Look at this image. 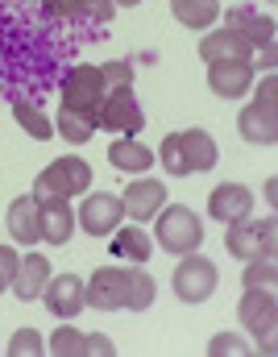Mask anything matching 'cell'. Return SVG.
I'll return each mask as SVG.
<instances>
[{
    "mask_svg": "<svg viewBox=\"0 0 278 357\" xmlns=\"http://www.w3.org/2000/svg\"><path fill=\"white\" fill-rule=\"evenodd\" d=\"M92 187V167L84 162V158H54L38 183H33V199L42 204V199H75V195H84Z\"/></svg>",
    "mask_w": 278,
    "mask_h": 357,
    "instance_id": "cell-2",
    "label": "cell"
},
{
    "mask_svg": "<svg viewBox=\"0 0 278 357\" xmlns=\"http://www.w3.org/2000/svg\"><path fill=\"white\" fill-rule=\"evenodd\" d=\"M158 158H162V171H167V175H175V178L191 175V171H187V162H183V150H179V133H171V137L162 142Z\"/></svg>",
    "mask_w": 278,
    "mask_h": 357,
    "instance_id": "cell-30",
    "label": "cell"
},
{
    "mask_svg": "<svg viewBox=\"0 0 278 357\" xmlns=\"http://www.w3.org/2000/svg\"><path fill=\"white\" fill-rule=\"evenodd\" d=\"M84 299L95 312H121L129 299V270L125 266H100L92 282H84Z\"/></svg>",
    "mask_w": 278,
    "mask_h": 357,
    "instance_id": "cell-7",
    "label": "cell"
},
{
    "mask_svg": "<svg viewBox=\"0 0 278 357\" xmlns=\"http://www.w3.org/2000/svg\"><path fill=\"white\" fill-rule=\"evenodd\" d=\"M8 233H13V241H21V245L42 241V208H38L33 195H21V199L8 204Z\"/></svg>",
    "mask_w": 278,
    "mask_h": 357,
    "instance_id": "cell-17",
    "label": "cell"
},
{
    "mask_svg": "<svg viewBox=\"0 0 278 357\" xmlns=\"http://www.w3.org/2000/svg\"><path fill=\"white\" fill-rule=\"evenodd\" d=\"M13 116H17V125H21L33 142H50V137H54V129H50V121H46V112H42V108H33V104L17 100V104H13Z\"/></svg>",
    "mask_w": 278,
    "mask_h": 357,
    "instance_id": "cell-26",
    "label": "cell"
},
{
    "mask_svg": "<svg viewBox=\"0 0 278 357\" xmlns=\"http://www.w3.org/2000/svg\"><path fill=\"white\" fill-rule=\"evenodd\" d=\"M171 13L187 29H208L220 17V0H171Z\"/></svg>",
    "mask_w": 278,
    "mask_h": 357,
    "instance_id": "cell-23",
    "label": "cell"
},
{
    "mask_svg": "<svg viewBox=\"0 0 278 357\" xmlns=\"http://www.w3.org/2000/svg\"><path fill=\"white\" fill-rule=\"evenodd\" d=\"M254 84V63H208V88L220 100H241Z\"/></svg>",
    "mask_w": 278,
    "mask_h": 357,
    "instance_id": "cell-15",
    "label": "cell"
},
{
    "mask_svg": "<svg viewBox=\"0 0 278 357\" xmlns=\"http://www.w3.org/2000/svg\"><path fill=\"white\" fill-rule=\"evenodd\" d=\"M224 29L241 33L254 50H275V21H270V17H262V13H249V8H229Z\"/></svg>",
    "mask_w": 278,
    "mask_h": 357,
    "instance_id": "cell-16",
    "label": "cell"
},
{
    "mask_svg": "<svg viewBox=\"0 0 278 357\" xmlns=\"http://www.w3.org/2000/svg\"><path fill=\"white\" fill-rule=\"evenodd\" d=\"M59 133H63V142H71V146H84V142H92L95 121H92V116H79V112H67V108H59Z\"/></svg>",
    "mask_w": 278,
    "mask_h": 357,
    "instance_id": "cell-28",
    "label": "cell"
},
{
    "mask_svg": "<svg viewBox=\"0 0 278 357\" xmlns=\"http://www.w3.org/2000/svg\"><path fill=\"white\" fill-rule=\"evenodd\" d=\"M199 59L203 63H249L254 46L241 33H233V29H216V33L199 38Z\"/></svg>",
    "mask_w": 278,
    "mask_h": 357,
    "instance_id": "cell-12",
    "label": "cell"
},
{
    "mask_svg": "<svg viewBox=\"0 0 278 357\" xmlns=\"http://www.w3.org/2000/svg\"><path fill=\"white\" fill-rule=\"evenodd\" d=\"M208 354L220 357V354H249V345L241 341V337H233V333H220V337H212V345H208Z\"/></svg>",
    "mask_w": 278,
    "mask_h": 357,
    "instance_id": "cell-33",
    "label": "cell"
},
{
    "mask_svg": "<svg viewBox=\"0 0 278 357\" xmlns=\"http://www.w3.org/2000/svg\"><path fill=\"white\" fill-rule=\"evenodd\" d=\"M54 357H84L88 354V333H79V328H71L67 320H63V328L50 337V345H46Z\"/></svg>",
    "mask_w": 278,
    "mask_h": 357,
    "instance_id": "cell-27",
    "label": "cell"
},
{
    "mask_svg": "<svg viewBox=\"0 0 278 357\" xmlns=\"http://www.w3.org/2000/svg\"><path fill=\"white\" fill-rule=\"evenodd\" d=\"M150 254H154V237H150L146 229H137V225H129V229L116 225V229H112V258L133 262V266H146Z\"/></svg>",
    "mask_w": 278,
    "mask_h": 357,
    "instance_id": "cell-20",
    "label": "cell"
},
{
    "mask_svg": "<svg viewBox=\"0 0 278 357\" xmlns=\"http://www.w3.org/2000/svg\"><path fill=\"white\" fill-rule=\"evenodd\" d=\"M171 287H175V295H179L183 303H203V299H212V291H216V266H212L203 254H183V262L175 266Z\"/></svg>",
    "mask_w": 278,
    "mask_h": 357,
    "instance_id": "cell-6",
    "label": "cell"
},
{
    "mask_svg": "<svg viewBox=\"0 0 278 357\" xmlns=\"http://www.w3.org/2000/svg\"><path fill=\"white\" fill-rule=\"evenodd\" d=\"M237 133H241L249 146H275L278 142V108L254 100L249 108H241V116H237Z\"/></svg>",
    "mask_w": 278,
    "mask_h": 357,
    "instance_id": "cell-13",
    "label": "cell"
},
{
    "mask_svg": "<svg viewBox=\"0 0 278 357\" xmlns=\"http://www.w3.org/2000/svg\"><path fill=\"white\" fill-rule=\"evenodd\" d=\"M112 4H129V8H133V4H141V0H112Z\"/></svg>",
    "mask_w": 278,
    "mask_h": 357,
    "instance_id": "cell-37",
    "label": "cell"
},
{
    "mask_svg": "<svg viewBox=\"0 0 278 357\" xmlns=\"http://www.w3.org/2000/svg\"><path fill=\"white\" fill-rule=\"evenodd\" d=\"M162 199H167L162 178H133L129 191L121 195V204H125V212H129L133 220H154V216L162 212Z\"/></svg>",
    "mask_w": 278,
    "mask_h": 357,
    "instance_id": "cell-14",
    "label": "cell"
},
{
    "mask_svg": "<svg viewBox=\"0 0 278 357\" xmlns=\"http://www.w3.org/2000/svg\"><path fill=\"white\" fill-rule=\"evenodd\" d=\"M154 220H158V225H154V241H158L167 254L183 258V254H195V250L203 245V225H199V216H195L187 204L162 208Z\"/></svg>",
    "mask_w": 278,
    "mask_h": 357,
    "instance_id": "cell-1",
    "label": "cell"
},
{
    "mask_svg": "<svg viewBox=\"0 0 278 357\" xmlns=\"http://www.w3.org/2000/svg\"><path fill=\"white\" fill-rule=\"evenodd\" d=\"M42 241L50 245H67L71 233H75V212L67 199H42Z\"/></svg>",
    "mask_w": 278,
    "mask_h": 357,
    "instance_id": "cell-19",
    "label": "cell"
},
{
    "mask_svg": "<svg viewBox=\"0 0 278 357\" xmlns=\"http://www.w3.org/2000/svg\"><path fill=\"white\" fill-rule=\"evenodd\" d=\"M95 125H100V129H112V133H125V137L141 133L146 112L137 108L133 84H129V88H108L104 91V104H100V112H95Z\"/></svg>",
    "mask_w": 278,
    "mask_h": 357,
    "instance_id": "cell-5",
    "label": "cell"
},
{
    "mask_svg": "<svg viewBox=\"0 0 278 357\" xmlns=\"http://www.w3.org/2000/svg\"><path fill=\"white\" fill-rule=\"evenodd\" d=\"M42 349H46V341L33 328H17L13 341H8V357H38Z\"/></svg>",
    "mask_w": 278,
    "mask_h": 357,
    "instance_id": "cell-31",
    "label": "cell"
},
{
    "mask_svg": "<svg viewBox=\"0 0 278 357\" xmlns=\"http://www.w3.org/2000/svg\"><path fill=\"white\" fill-rule=\"evenodd\" d=\"M42 4L59 17H95V21H108L116 13L112 0H42Z\"/></svg>",
    "mask_w": 278,
    "mask_h": 357,
    "instance_id": "cell-24",
    "label": "cell"
},
{
    "mask_svg": "<svg viewBox=\"0 0 278 357\" xmlns=\"http://www.w3.org/2000/svg\"><path fill=\"white\" fill-rule=\"evenodd\" d=\"M50 282V258H42V254H25L21 262H17V274H13V295L17 299H42V287Z\"/></svg>",
    "mask_w": 278,
    "mask_h": 357,
    "instance_id": "cell-18",
    "label": "cell"
},
{
    "mask_svg": "<svg viewBox=\"0 0 278 357\" xmlns=\"http://www.w3.org/2000/svg\"><path fill=\"white\" fill-rule=\"evenodd\" d=\"M154 295H158V282H154V274L141 266L129 270V299H125V307L129 312H146L150 303H154Z\"/></svg>",
    "mask_w": 278,
    "mask_h": 357,
    "instance_id": "cell-25",
    "label": "cell"
},
{
    "mask_svg": "<svg viewBox=\"0 0 278 357\" xmlns=\"http://www.w3.org/2000/svg\"><path fill=\"white\" fill-rule=\"evenodd\" d=\"M179 150H183L187 171H212L216 158H220L212 133H203V129H183V133H179Z\"/></svg>",
    "mask_w": 278,
    "mask_h": 357,
    "instance_id": "cell-21",
    "label": "cell"
},
{
    "mask_svg": "<svg viewBox=\"0 0 278 357\" xmlns=\"http://www.w3.org/2000/svg\"><path fill=\"white\" fill-rule=\"evenodd\" d=\"M275 241H278V220L266 216V220H233L229 233H224V250L241 262L249 258H275Z\"/></svg>",
    "mask_w": 278,
    "mask_h": 357,
    "instance_id": "cell-3",
    "label": "cell"
},
{
    "mask_svg": "<svg viewBox=\"0 0 278 357\" xmlns=\"http://www.w3.org/2000/svg\"><path fill=\"white\" fill-rule=\"evenodd\" d=\"M88 354L112 357V354H116V345H112V341H108V337H100V333H95V337H88Z\"/></svg>",
    "mask_w": 278,
    "mask_h": 357,
    "instance_id": "cell-36",
    "label": "cell"
},
{
    "mask_svg": "<svg viewBox=\"0 0 278 357\" xmlns=\"http://www.w3.org/2000/svg\"><path fill=\"white\" fill-rule=\"evenodd\" d=\"M258 104L278 108V79H275V75H266V79H262V88H258Z\"/></svg>",
    "mask_w": 278,
    "mask_h": 357,
    "instance_id": "cell-35",
    "label": "cell"
},
{
    "mask_svg": "<svg viewBox=\"0 0 278 357\" xmlns=\"http://www.w3.org/2000/svg\"><path fill=\"white\" fill-rule=\"evenodd\" d=\"M121 220H125V204H121V195H112V191H92V195L84 199V208H79V225H84L92 237H108Z\"/></svg>",
    "mask_w": 278,
    "mask_h": 357,
    "instance_id": "cell-10",
    "label": "cell"
},
{
    "mask_svg": "<svg viewBox=\"0 0 278 357\" xmlns=\"http://www.w3.org/2000/svg\"><path fill=\"white\" fill-rule=\"evenodd\" d=\"M275 278H278L275 258H249V266L241 270V282L245 287H275Z\"/></svg>",
    "mask_w": 278,
    "mask_h": 357,
    "instance_id": "cell-29",
    "label": "cell"
},
{
    "mask_svg": "<svg viewBox=\"0 0 278 357\" xmlns=\"http://www.w3.org/2000/svg\"><path fill=\"white\" fill-rule=\"evenodd\" d=\"M17 262H21V254H17L13 245H0V291H8V287H13Z\"/></svg>",
    "mask_w": 278,
    "mask_h": 357,
    "instance_id": "cell-34",
    "label": "cell"
},
{
    "mask_svg": "<svg viewBox=\"0 0 278 357\" xmlns=\"http://www.w3.org/2000/svg\"><path fill=\"white\" fill-rule=\"evenodd\" d=\"M104 91H108V84H104L100 67L79 63V67H71L67 79H63V108L95 121V112H100V104H104Z\"/></svg>",
    "mask_w": 278,
    "mask_h": 357,
    "instance_id": "cell-4",
    "label": "cell"
},
{
    "mask_svg": "<svg viewBox=\"0 0 278 357\" xmlns=\"http://www.w3.org/2000/svg\"><path fill=\"white\" fill-rule=\"evenodd\" d=\"M100 75H104L108 88H129V84H133V67H129V63H104Z\"/></svg>",
    "mask_w": 278,
    "mask_h": 357,
    "instance_id": "cell-32",
    "label": "cell"
},
{
    "mask_svg": "<svg viewBox=\"0 0 278 357\" xmlns=\"http://www.w3.org/2000/svg\"><path fill=\"white\" fill-rule=\"evenodd\" d=\"M237 320L245 333H275L278 324V299L275 287H245V299L237 303Z\"/></svg>",
    "mask_w": 278,
    "mask_h": 357,
    "instance_id": "cell-9",
    "label": "cell"
},
{
    "mask_svg": "<svg viewBox=\"0 0 278 357\" xmlns=\"http://www.w3.org/2000/svg\"><path fill=\"white\" fill-rule=\"evenodd\" d=\"M254 212V191L245 183H220L212 195H208V216L220 220V225H233V220H245Z\"/></svg>",
    "mask_w": 278,
    "mask_h": 357,
    "instance_id": "cell-11",
    "label": "cell"
},
{
    "mask_svg": "<svg viewBox=\"0 0 278 357\" xmlns=\"http://www.w3.org/2000/svg\"><path fill=\"white\" fill-rule=\"evenodd\" d=\"M42 303H46V312L50 316H59V320H75L84 307H88V299H84V278L79 274H50V282L42 287Z\"/></svg>",
    "mask_w": 278,
    "mask_h": 357,
    "instance_id": "cell-8",
    "label": "cell"
},
{
    "mask_svg": "<svg viewBox=\"0 0 278 357\" xmlns=\"http://www.w3.org/2000/svg\"><path fill=\"white\" fill-rule=\"evenodd\" d=\"M108 162H112L116 171H125V175H141V171L154 167V150L141 146L137 137H121V142L108 146Z\"/></svg>",
    "mask_w": 278,
    "mask_h": 357,
    "instance_id": "cell-22",
    "label": "cell"
}]
</instances>
